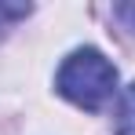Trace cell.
Wrapping results in <instances>:
<instances>
[{
  "mask_svg": "<svg viewBox=\"0 0 135 135\" xmlns=\"http://www.w3.org/2000/svg\"><path fill=\"white\" fill-rule=\"evenodd\" d=\"M55 88L73 106L95 113L117 95V66L99 47H77L62 59V66L55 73Z\"/></svg>",
  "mask_w": 135,
  "mask_h": 135,
  "instance_id": "6da1fadb",
  "label": "cell"
},
{
  "mask_svg": "<svg viewBox=\"0 0 135 135\" xmlns=\"http://www.w3.org/2000/svg\"><path fill=\"white\" fill-rule=\"evenodd\" d=\"M113 132L117 135H135V84H128V88L120 91V99H117Z\"/></svg>",
  "mask_w": 135,
  "mask_h": 135,
  "instance_id": "7a4b0ae2",
  "label": "cell"
},
{
  "mask_svg": "<svg viewBox=\"0 0 135 135\" xmlns=\"http://www.w3.org/2000/svg\"><path fill=\"white\" fill-rule=\"evenodd\" d=\"M33 15V4H0V40L7 37V29Z\"/></svg>",
  "mask_w": 135,
  "mask_h": 135,
  "instance_id": "3957f363",
  "label": "cell"
},
{
  "mask_svg": "<svg viewBox=\"0 0 135 135\" xmlns=\"http://www.w3.org/2000/svg\"><path fill=\"white\" fill-rule=\"evenodd\" d=\"M113 15H117V18L135 33V4H113Z\"/></svg>",
  "mask_w": 135,
  "mask_h": 135,
  "instance_id": "277c9868",
  "label": "cell"
}]
</instances>
